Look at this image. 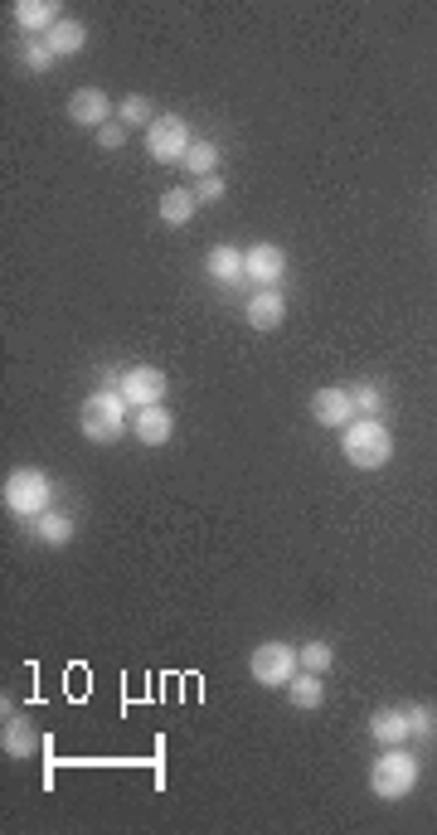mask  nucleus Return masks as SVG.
I'll return each instance as SVG.
<instances>
[{
	"mask_svg": "<svg viewBox=\"0 0 437 835\" xmlns=\"http://www.w3.org/2000/svg\"><path fill=\"white\" fill-rule=\"evenodd\" d=\"M340 457L355 472H384L394 462V433L379 418H355L350 427H340Z\"/></svg>",
	"mask_w": 437,
	"mask_h": 835,
	"instance_id": "f257e3e1",
	"label": "nucleus"
},
{
	"mask_svg": "<svg viewBox=\"0 0 437 835\" xmlns=\"http://www.w3.org/2000/svg\"><path fill=\"white\" fill-rule=\"evenodd\" d=\"M0 500H5L10 515L39 520L49 506H54V482H49V472H39V466H15V472L0 482Z\"/></svg>",
	"mask_w": 437,
	"mask_h": 835,
	"instance_id": "f03ea898",
	"label": "nucleus"
},
{
	"mask_svg": "<svg viewBox=\"0 0 437 835\" xmlns=\"http://www.w3.org/2000/svg\"><path fill=\"white\" fill-rule=\"evenodd\" d=\"M419 777H423L419 753H409L403 744H399V748H384L379 763L370 768V792H374L379 801H403V797H413Z\"/></svg>",
	"mask_w": 437,
	"mask_h": 835,
	"instance_id": "7ed1b4c3",
	"label": "nucleus"
},
{
	"mask_svg": "<svg viewBox=\"0 0 437 835\" xmlns=\"http://www.w3.org/2000/svg\"><path fill=\"white\" fill-rule=\"evenodd\" d=\"M127 409L132 403L122 399V389L112 384V389H98V394H88V403H83V418H78V427H83V437L88 443H117L122 433H127Z\"/></svg>",
	"mask_w": 437,
	"mask_h": 835,
	"instance_id": "20e7f679",
	"label": "nucleus"
},
{
	"mask_svg": "<svg viewBox=\"0 0 437 835\" xmlns=\"http://www.w3.org/2000/svg\"><path fill=\"white\" fill-rule=\"evenodd\" d=\"M297 671H301V656L291 641H263V646H253V656H248V675H253L263 690H287Z\"/></svg>",
	"mask_w": 437,
	"mask_h": 835,
	"instance_id": "39448f33",
	"label": "nucleus"
},
{
	"mask_svg": "<svg viewBox=\"0 0 437 835\" xmlns=\"http://www.w3.org/2000/svg\"><path fill=\"white\" fill-rule=\"evenodd\" d=\"M190 122L175 117V112H161V117L146 127V155H151L155 165H185V155H190Z\"/></svg>",
	"mask_w": 437,
	"mask_h": 835,
	"instance_id": "423d86ee",
	"label": "nucleus"
},
{
	"mask_svg": "<svg viewBox=\"0 0 437 835\" xmlns=\"http://www.w3.org/2000/svg\"><path fill=\"white\" fill-rule=\"evenodd\" d=\"M117 389L132 409H151V403H165L171 379H165V370H155V364H132V370L117 379Z\"/></svg>",
	"mask_w": 437,
	"mask_h": 835,
	"instance_id": "0eeeda50",
	"label": "nucleus"
},
{
	"mask_svg": "<svg viewBox=\"0 0 437 835\" xmlns=\"http://www.w3.org/2000/svg\"><path fill=\"white\" fill-rule=\"evenodd\" d=\"M0 748H5V758H15V763H25V758L39 753L35 719L20 714V709H10V699H5V719H0Z\"/></svg>",
	"mask_w": 437,
	"mask_h": 835,
	"instance_id": "6e6552de",
	"label": "nucleus"
},
{
	"mask_svg": "<svg viewBox=\"0 0 437 835\" xmlns=\"http://www.w3.org/2000/svg\"><path fill=\"white\" fill-rule=\"evenodd\" d=\"M244 273H248V282H258V287H277L283 282V273H287V248L283 244H248L244 248Z\"/></svg>",
	"mask_w": 437,
	"mask_h": 835,
	"instance_id": "1a4fd4ad",
	"label": "nucleus"
},
{
	"mask_svg": "<svg viewBox=\"0 0 437 835\" xmlns=\"http://www.w3.org/2000/svg\"><path fill=\"white\" fill-rule=\"evenodd\" d=\"M112 117H117V108H112V98L102 88H73L68 92V122H73V127L102 132Z\"/></svg>",
	"mask_w": 437,
	"mask_h": 835,
	"instance_id": "9d476101",
	"label": "nucleus"
},
{
	"mask_svg": "<svg viewBox=\"0 0 437 835\" xmlns=\"http://www.w3.org/2000/svg\"><path fill=\"white\" fill-rule=\"evenodd\" d=\"M311 418H316L321 427H350L360 413H355L350 389H316L311 394Z\"/></svg>",
	"mask_w": 437,
	"mask_h": 835,
	"instance_id": "9b49d317",
	"label": "nucleus"
},
{
	"mask_svg": "<svg viewBox=\"0 0 437 835\" xmlns=\"http://www.w3.org/2000/svg\"><path fill=\"white\" fill-rule=\"evenodd\" d=\"M244 316H248V326H253V331H277L287 321L283 291H277V287H258L253 297L244 301Z\"/></svg>",
	"mask_w": 437,
	"mask_h": 835,
	"instance_id": "f8f14e48",
	"label": "nucleus"
},
{
	"mask_svg": "<svg viewBox=\"0 0 437 835\" xmlns=\"http://www.w3.org/2000/svg\"><path fill=\"white\" fill-rule=\"evenodd\" d=\"M370 738H374L379 748H399V744H409V738H413V728H409V709H399V705L374 709V714H370Z\"/></svg>",
	"mask_w": 437,
	"mask_h": 835,
	"instance_id": "ddd939ff",
	"label": "nucleus"
},
{
	"mask_svg": "<svg viewBox=\"0 0 437 835\" xmlns=\"http://www.w3.org/2000/svg\"><path fill=\"white\" fill-rule=\"evenodd\" d=\"M132 433H137V443H146V447H165L175 437V418H171L165 403H151V409H137Z\"/></svg>",
	"mask_w": 437,
	"mask_h": 835,
	"instance_id": "4468645a",
	"label": "nucleus"
},
{
	"mask_svg": "<svg viewBox=\"0 0 437 835\" xmlns=\"http://www.w3.org/2000/svg\"><path fill=\"white\" fill-rule=\"evenodd\" d=\"M64 20V10L54 5V0H20L15 5V25L25 29L29 39H39V35H49V29Z\"/></svg>",
	"mask_w": 437,
	"mask_h": 835,
	"instance_id": "2eb2a0df",
	"label": "nucleus"
},
{
	"mask_svg": "<svg viewBox=\"0 0 437 835\" xmlns=\"http://www.w3.org/2000/svg\"><path fill=\"white\" fill-rule=\"evenodd\" d=\"M204 273H210L214 282H244L248 273H244V248H234V244H214L210 253H204Z\"/></svg>",
	"mask_w": 437,
	"mask_h": 835,
	"instance_id": "dca6fc26",
	"label": "nucleus"
},
{
	"mask_svg": "<svg viewBox=\"0 0 437 835\" xmlns=\"http://www.w3.org/2000/svg\"><path fill=\"white\" fill-rule=\"evenodd\" d=\"M195 209H200V195L195 190H185V185L180 190H165L161 195V224L165 228H185L195 219Z\"/></svg>",
	"mask_w": 437,
	"mask_h": 835,
	"instance_id": "f3484780",
	"label": "nucleus"
},
{
	"mask_svg": "<svg viewBox=\"0 0 437 835\" xmlns=\"http://www.w3.org/2000/svg\"><path fill=\"white\" fill-rule=\"evenodd\" d=\"M45 39H49V49H54L59 59H73V54H83V49H88V25H78V20L64 15Z\"/></svg>",
	"mask_w": 437,
	"mask_h": 835,
	"instance_id": "a211bd4d",
	"label": "nucleus"
},
{
	"mask_svg": "<svg viewBox=\"0 0 437 835\" xmlns=\"http://www.w3.org/2000/svg\"><path fill=\"white\" fill-rule=\"evenodd\" d=\"M283 695H287L297 709H321V705H326V685H321V675H311V671H297V675H291V685H287Z\"/></svg>",
	"mask_w": 437,
	"mask_h": 835,
	"instance_id": "6ab92c4d",
	"label": "nucleus"
},
{
	"mask_svg": "<svg viewBox=\"0 0 437 835\" xmlns=\"http://www.w3.org/2000/svg\"><path fill=\"white\" fill-rule=\"evenodd\" d=\"M35 539L39 545H49V549H64L73 539V520L59 515V510H45V515L35 520Z\"/></svg>",
	"mask_w": 437,
	"mask_h": 835,
	"instance_id": "aec40b11",
	"label": "nucleus"
},
{
	"mask_svg": "<svg viewBox=\"0 0 437 835\" xmlns=\"http://www.w3.org/2000/svg\"><path fill=\"white\" fill-rule=\"evenodd\" d=\"M155 117H161V112H155V102L146 98V92H127V98L117 102V122H122V127H151Z\"/></svg>",
	"mask_w": 437,
	"mask_h": 835,
	"instance_id": "412c9836",
	"label": "nucleus"
},
{
	"mask_svg": "<svg viewBox=\"0 0 437 835\" xmlns=\"http://www.w3.org/2000/svg\"><path fill=\"white\" fill-rule=\"evenodd\" d=\"M185 171H190L195 180H204V175H218V146H214V141H195L190 155H185Z\"/></svg>",
	"mask_w": 437,
	"mask_h": 835,
	"instance_id": "4be33fe9",
	"label": "nucleus"
},
{
	"mask_svg": "<svg viewBox=\"0 0 437 835\" xmlns=\"http://www.w3.org/2000/svg\"><path fill=\"white\" fill-rule=\"evenodd\" d=\"M54 49H49V39L39 35V39H25V49H20V64H25L29 73H49L54 68Z\"/></svg>",
	"mask_w": 437,
	"mask_h": 835,
	"instance_id": "5701e85b",
	"label": "nucleus"
},
{
	"mask_svg": "<svg viewBox=\"0 0 437 835\" xmlns=\"http://www.w3.org/2000/svg\"><path fill=\"white\" fill-rule=\"evenodd\" d=\"M297 656H301V671H311V675H326V671H330V661H336V651H330L326 641H307V646H297Z\"/></svg>",
	"mask_w": 437,
	"mask_h": 835,
	"instance_id": "b1692460",
	"label": "nucleus"
},
{
	"mask_svg": "<svg viewBox=\"0 0 437 835\" xmlns=\"http://www.w3.org/2000/svg\"><path fill=\"white\" fill-rule=\"evenodd\" d=\"M403 709H409L413 738H437V709L433 705H403Z\"/></svg>",
	"mask_w": 437,
	"mask_h": 835,
	"instance_id": "393cba45",
	"label": "nucleus"
},
{
	"mask_svg": "<svg viewBox=\"0 0 437 835\" xmlns=\"http://www.w3.org/2000/svg\"><path fill=\"white\" fill-rule=\"evenodd\" d=\"M350 399H355L360 418H374L384 409V389H379V384H355V389H350Z\"/></svg>",
	"mask_w": 437,
	"mask_h": 835,
	"instance_id": "a878e982",
	"label": "nucleus"
},
{
	"mask_svg": "<svg viewBox=\"0 0 437 835\" xmlns=\"http://www.w3.org/2000/svg\"><path fill=\"white\" fill-rule=\"evenodd\" d=\"M195 195H200V204H218L228 195L224 175H204V180H195Z\"/></svg>",
	"mask_w": 437,
	"mask_h": 835,
	"instance_id": "bb28decb",
	"label": "nucleus"
},
{
	"mask_svg": "<svg viewBox=\"0 0 437 835\" xmlns=\"http://www.w3.org/2000/svg\"><path fill=\"white\" fill-rule=\"evenodd\" d=\"M98 146H102V151H122V146H127V127H122V122L112 117L108 127L98 132Z\"/></svg>",
	"mask_w": 437,
	"mask_h": 835,
	"instance_id": "cd10ccee",
	"label": "nucleus"
}]
</instances>
